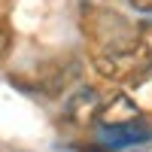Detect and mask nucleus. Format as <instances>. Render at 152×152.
<instances>
[{"label": "nucleus", "mask_w": 152, "mask_h": 152, "mask_svg": "<svg viewBox=\"0 0 152 152\" xmlns=\"http://www.w3.org/2000/svg\"><path fill=\"white\" fill-rule=\"evenodd\" d=\"M94 70L104 79H134L137 73H143L152 64V55L143 40L131 46H116V49H94L91 55Z\"/></svg>", "instance_id": "obj_1"}, {"label": "nucleus", "mask_w": 152, "mask_h": 152, "mask_svg": "<svg viewBox=\"0 0 152 152\" xmlns=\"http://www.w3.org/2000/svg\"><path fill=\"white\" fill-rule=\"evenodd\" d=\"M100 107H104V97H100L97 88H91V85H79V88H76V91L67 97V104H64V119H67L70 125L85 128V125L97 122Z\"/></svg>", "instance_id": "obj_2"}, {"label": "nucleus", "mask_w": 152, "mask_h": 152, "mask_svg": "<svg viewBox=\"0 0 152 152\" xmlns=\"http://www.w3.org/2000/svg\"><path fill=\"white\" fill-rule=\"evenodd\" d=\"M100 140L113 149L137 146V143L152 140V125L143 119H134V122H125V125H100Z\"/></svg>", "instance_id": "obj_3"}, {"label": "nucleus", "mask_w": 152, "mask_h": 152, "mask_svg": "<svg viewBox=\"0 0 152 152\" xmlns=\"http://www.w3.org/2000/svg\"><path fill=\"white\" fill-rule=\"evenodd\" d=\"M134 119H140V107L128 94H113L110 100H104V107L97 113V125H125Z\"/></svg>", "instance_id": "obj_4"}, {"label": "nucleus", "mask_w": 152, "mask_h": 152, "mask_svg": "<svg viewBox=\"0 0 152 152\" xmlns=\"http://www.w3.org/2000/svg\"><path fill=\"white\" fill-rule=\"evenodd\" d=\"M9 46H12V31H9L6 21H0V58L9 52Z\"/></svg>", "instance_id": "obj_5"}, {"label": "nucleus", "mask_w": 152, "mask_h": 152, "mask_svg": "<svg viewBox=\"0 0 152 152\" xmlns=\"http://www.w3.org/2000/svg\"><path fill=\"white\" fill-rule=\"evenodd\" d=\"M137 12H152V0H128Z\"/></svg>", "instance_id": "obj_6"}]
</instances>
